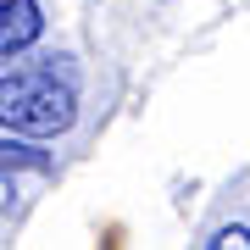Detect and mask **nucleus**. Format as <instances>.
<instances>
[{"instance_id": "f257e3e1", "label": "nucleus", "mask_w": 250, "mask_h": 250, "mask_svg": "<svg viewBox=\"0 0 250 250\" xmlns=\"http://www.w3.org/2000/svg\"><path fill=\"white\" fill-rule=\"evenodd\" d=\"M78 117V67L67 56H39L0 78V128L22 139H56Z\"/></svg>"}, {"instance_id": "f03ea898", "label": "nucleus", "mask_w": 250, "mask_h": 250, "mask_svg": "<svg viewBox=\"0 0 250 250\" xmlns=\"http://www.w3.org/2000/svg\"><path fill=\"white\" fill-rule=\"evenodd\" d=\"M39 34H45L39 0H0V56H22Z\"/></svg>"}, {"instance_id": "7ed1b4c3", "label": "nucleus", "mask_w": 250, "mask_h": 250, "mask_svg": "<svg viewBox=\"0 0 250 250\" xmlns=\"http://www.w3.org/2000/svg\"><path fill=\"white\" fill-rule=\"evenodd\" d=\"M0 167H34V172H50V156L34 150V145H22V134H17V139H0Z\"/></svg>"}, {"instance_id": "20e7f679", "label": "nucleus", "mask_w": 250, "mask_h": 250, "mask_svg": "<svg viewBox=\"0 0 250 250\" xmlns=\"http://www.w3.org/2000/svg\"><path fill=\"white\" fill-rule=\"evenodd\" d=\"M206 250H228V245H239V250H250V228H239V223H233V228H217L211 233V239H200Z\"/></svg>"}, {"instance_id": "39448f33", "label": "nucleus", "mask_w": 250, "mask_h": 250, "mask_svg": "<svg viewBox=\"0 0 250 250\" xmlns=\"http://www.w3.org/2000/svg\"><path fill=\"white\" fill-rule=\"evenodd\" d=\"M11 200H17V184H11L6 167H0V211H11Z\"/></svg>"}]
</instances>
